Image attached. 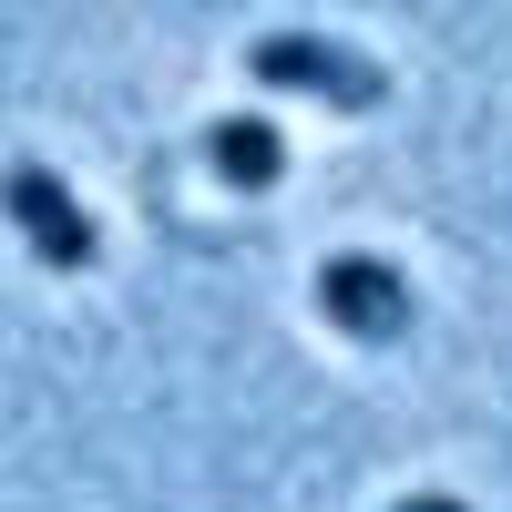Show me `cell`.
Segmentation results:
<instances>
[{"instance_id": "6da1fadb", "label": "cell", "mask_w": 512, "mask_h": 512, "mask_svg": "<svg viewBox=\"0 0 512 512\" xmlns=\"http://www.w3.org/2000/svg\"><path fill=\"white\" fill-rule=\"evenodd\" d=\"M246 82H256V93L338 103V113H379V103H390V72H379L369 52H349V41H328V31H267V41H246Z\"/></svg>"}, {"instance_id": "7a4b0ae2", "label": "cell", "mask_w": 512, "mask_h": 512, "mask_svg": "<svg viewBox=\"0 0 512 512\" xmlns=\"http://www.w3.org/2000/svg\"><path fill=\"white\" fill-rule=\"evenodd\" d=\"M318 318L338 338H359V349H390V338H410V277L390 267V256H328L318 267Z\"/></svg>"}, {"instance_id": "3957f363", "label": "cell", "mask_w": 512, "mask_h": 512, "mask_svg": "<svg viewBox=\"0 0 512 512\" xmlns=\"http://www.w3.org/2000/svg\"><path fill=\"white\" fill-rule=\"evenodd\" d=\"M11 226H21V246H31L52 277H82V267L103 256V226L82 216V195L52 175V164H11Z\"/></svg>"}, {"instance_id": "277c9868", "label": "cell", "mask_w": 512, "mask_h": 512, "mask_svg": "<svg viewBox=\"0 0 512 512\" xmlns=\"http://www.w3.org/2000/svg\"><path fill=\"white\" fill-rule=\"evenodd\" d=\"M205 175H216L226 195H267L287 175V123L267 113H216L205 123Z\"/></svg>"}, {"instance_id": "5b68a950", "label": "cell", "mask_w": 512, "mask_h": 512, "mask_svg": "<svg viewBox=\"0 0 512 512\" xmlns=\"http://www.w3.org/2000/svg\"><path fill=\"white\" fill-rule=\"evenodd\" d=\"M390 512H472V502H461V492H400Z\"/></svg>"}]
</instances>
